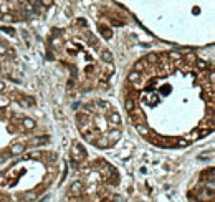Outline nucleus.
<instances>
[{
    "label": "nucleus",
    "mask_w": 215,
    "mask_h": 202,
    "mask_svg": "<svg viewBox=\"0 0 215 202\" xmlns=\"http://www.w3.org/2000/svg\"><path fill=\"white\" fill-rule=\"evenodd\" d=\"M124 108L159 147H186L214 129V70L190 51L149 53L127 75Z\"/></svg>",
    "instance_id": "1"
},
{
    "label": "nucleus",
    "mask_w": 215,
    "mask_h": 202,
    "mask_svg": "<svg viewBox=\"0 0 215 202\" xmlns=\"http://www.w3.org/2000/svg\"><path fill=\"white\" fill-rule=\"evenodd\" d=\"M50 58H58L71 71V81L83 89L104 86L114 73V58L84 20H75L66 28H56L48 42Z\"/></svg>",
    "instance_id": "2"
},
{
    "label": "nucleus",
    "mask_w": 215,
    "mask_h": 202,
    "mask_svg": "<svg viewBox=\"0 0 215 202\" xmlns=\"http://www.w3.org/2000/svg\"><path fill=\"white\" fill-rule=\"evenodd\" d=\"M76 124L89 144L101 149L114 146L121 138V116L104 100L83 105L76 113Z\"/></svg>",
    "instance_id": "3"
},
{
    "label": "nucleus",
    "mask_w": 215,
    "mask_h": 202,
    "mask_svg": "<svg viewBox=\"0 0 215 202\" xmlns=\"http://www.w3.org/2000/svg\"><path fill=\"white\" fill-rule=\"evenodd\" d=\"M7 84L0 81V161L10 156L9 149L4 146V128L13 129L32 138L33 131L37 129V119L22 113V110L33 108L35 98L27 95H7Z\"/></svg>",
    "instance_id": "4"
},
{
    "label": "nucleus",
    "mask_w": 215,
    "mask_h": 202,
    "mask_svg": "<svg viewBox=\"0 0 215 202\" xmlns=\"http://www.w3.org/2000/svg\"><path fill=\"white\" fill-rule=\"evenodd\" d=\"M55 0H0V20L15 23L42 15Z\"/></svg>",
    "instance_id": "5"
},
{
    "label": "nucleus",
    "mask_w": 215,
    "mask_h": 202,
    "mask_svg": "<svg viewBox=\"0 0 215 202\" xmlns=\"http://www.w3.org/2000/svg\"><path fill=\"white\" fill-rule=\"evenodd\" d=\"M70 194H75V196H81L83 194V184L81 182H75L70 189Z\"/></svg>",
    "instance_id": "6"
},
{
    "label": "nucleus",
    "mask_w": 215,
    "mask_h": 202,
    "mask_svg": "<svg viewBox=\"0 0 215 202\" xmlns=\"http://www.w3.org/2000/svg\"><path fill=\"white\" fill-rule=\"evenodd\" d=\"M23 197H25L27 201H33V199H37V194H35L33 190H25V192H23Z\"/></svg>",
    "instance_id": "7"
},
{
    "label": "nucleus",
    "mask_w": 215,
    "mask_h": 202,
    "mask_svg": "<svg viewBox=\"0 0 215 202\" xmlns=\"http://www.w3.org/2000/svg\"><path fill=\"white\" fill-rule=\"evenodd\" d=\"M114 202H122L121 197H114Z\"/></svg>",
    "instance_id": "8"
},
{
    "label": "nucleus",
    "mask_w": 215,
    "mask_h": 202,
    "mask_svg": "<svg viewBox=\"0 0 215 202\" xmlns=\"http://www.w3.org/2000/svg\"><path fill=\"white\" fill-rule=\"evenodd\" d=\"M0 202H10L9 199H0Z\"/></svg>",
    "instance_id": "9"
}]
</instances>
